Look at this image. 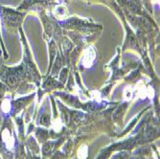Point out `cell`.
Returning a JSON list of instances; mask_svg holds the SVG:
<instances>
[{"label":"cell","mask_w":160,"mask_h":159,"mask_svg":"<svg viewBox=\"0 0 160 159\" xmlns=\"http://www.w3.org/2000/svg\"><path fill=\"white\" fill-rule=\"evenodd\" d=\"M94 57H95V54L92 50H88L86 52L85 56H84V59H83V63L85 66H90L92 62L94 61Z\"/></svg>","instance_id":"obj_1"},{"label":"cell","mask_w":160,"mask_h":159,"mask_svg":"<svg viewBox=\"0 0 160 159\" xmlns=\"http://www.w3.org/2000/svg\"><path fill=\"white\" fill-rule=\"evenodd\" d=\"M11 109V103L9 100H4L2 103V110L4 112H8Z\"/></svg>","instance_id":"obj_2"},{"label":"cell","mask_w":160,"mask_h":159,"mask_svg":"<svg viewBox=\"0 0 160 159\" xmlns=\"http://www.w3.org/2000/svg\"><path fill=\"white\" fill-rule=\"evenodd\" d=\"M86 154H87V149L83 146V147H82V148H81V149H80V151H79V156L82 155V159H84V158L86 157Z\"/></svg>","instance_id":"obj_3"}]
</instances>
